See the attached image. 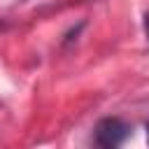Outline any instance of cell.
Here are the masks:
<instances>
[{
    "instance_id": "6da1fadb",
    "label": "cell",
    "mask_w": 149,
    "mask_h": 149,
    "mask_svg": "<svg viewBox=\"0 0 149 149\" xmlns=\"http://www.w3.org/2000/svg\"><path fill=\"white\" fill-rule=\"evenodd\" d=\"M128 135H130L128 123H123V121L116 119V116L102 119V121L95 126V144H100V147H105V149H114V147L123 144Z\"/></svg>"
},
{
    "instance_id": "7a4b0ae2",
    "label": "cell",
    "mask_w": 149,
    "mask_h": 149,
    "mask_svg": "<svg viewBox=\"0 0 149 149\" xmlns=\"http://www.w3.org/2000/svg\"><path fill=\"white\" fill-rule=\"evenodd\" d=\"M144 35H147V40H149V12H147V16H144Z\"/></svg>"
},
{
    "instance_id": "3957f363",
    "label": "cell",
    "mask_w": 149,
    "mask_h": 149,
    "mask_svg": "<svg viewBox=\"0 0 149 149\" xmlns=\"http://www.w3.org/2000/svg\"><path fill=\"white\" fill-rule=\"evenodd\" d=\"M147 140H149V126H147Z\"/></svg>"
}]
</instances>
